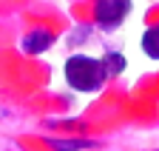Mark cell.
I'll return each instance as SVG.
<instances>
[{"label":"cell","mask_w":159,"mask_h":151,"mask_svg":"<svg viewBox=\"0 0 159 151\" xmlns=\"http://www.w3.org/2000/svg\"><path fill=\"white\" fill-rule=\"evenodd\" d=\"M63 74H66V83L83 94L99 91L105 83V71L99 66V57H91V54H71L63 66Z\"/></svg>","instance_id":"cell-1"},{"label":"cell","mask_w":159,"mask_h":151,"mask_svg":"<svg viewBox=\"0 0 159 151\" xmlns=\"http://www.w3.org/2000/svg\"><path fill=\"white\" fill-rule=\"evenodd\" d=\"M128 14H131V0H97L94 6V20L105 31L119 29Z\"/></svg>","instance_id":"cell-2"},{"label":"cell","mask_w":159,"mask_h":151,"mask_svg":"<svg viewBox=\"0 0 159 151\" xmlns=\"http://www.w3.org/2000/svg\"><path fill=\"white\" fill-rule=\"evenodd\" d=\"M51 46H54V31H48V29H31L23 40H20V49L26 54H43Z\"/></svg>","instance_id":"cell-3"},{"label":"cell","mask_w":159,"mask_h":151,"mask_svg":"<svg viewBox=\"0 0 159 151\" xmlns=\"http://www.w3.org/2000/svg\"><path fill=\"white\" fill-rule=\"evenodd\" d=\"M99 66H102L105 80H108V77H116V74L125 71V57H122L119 51H108V54H102V57H99Z\"/></svg>","instance_id":"cell-4"},{"label":"cell","mask_w":159,"mask_h":151,"mask_svg":"<svg viewBox=\"0 0 159 151\" xmlns=\"http://www.w3.org/2000/svg\"><path fill=\"white\" fill-rule=\"evenodd\" d=\"M142 51L148 54L151 60H159V23L145 29V34H142Z\"/></svg>","instance_id":"cell-5"},{"label":"cell","mask_w":159,"mask_h":151,"mask_svg":"<svg viewBox=\"0 0 159 151\" xmlns=\"http://www.w3.org/2000/svg\"><path fill=\"white\" fill-rule=\"evenodd\" d=\"M54 148H60V151H80V148H91L94 143L91 140H48Z\"/></svg>","instance_id":"cell-6"}]
</instances>
